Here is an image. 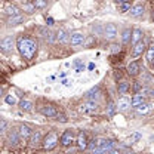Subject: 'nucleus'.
Segmentation results:
<instances>
[{"instance_id": "f257e3e1", "label": "nucleus", "mask_w": 154, "mask_h": 154, "mask_svg": "<svg viewBox=\"0 0 154 154\" xmlns=\"http://www.w3.org/2000/svg\"><path fill=\"white\" fill-rule=\"evenodd\" d=\"M17 48H18L21 57L25 59H33L36 52H37V43L36 40H33L28 36H19L17 40Z\"/></svg>"}, {"instance_id": "f03ea898", "label": "nucleus", "mask_w": 154, "mask_h": 154, "mask_svg": "<svg viewBox=\"0 0 154 154\" xmlns=\"http://www.w3.org/2000/svg\"><path fill=\"white\" fill-rule=\"evenodd\" d=\"M114 148V141L111 139H98L92 154H108Z\"/></svg>"}, {"instance_id": "7ed1b4c3", "label": "nucleus", "mask_w": 154, "mask_h": 154, "mask_svg": "<svg viewBox=\"0 0 154 154\" xmlns=\"http://www.w3.org/2000/svg\"><path fill=\"white\" fill-rule=\"evenodd\" d=\"M58 142H59V138H58L57 132H49L43 138V147H45V150H54L58 145Z\"/></svg>"}, {"instance_id": "20e7f679", "label": "nucleus", "mask_w": 154, "mask_h": 154, "mask_svg": "<svg viewBox=\"0 0 154 154\" xmlns=\"http://www.w3.org/2000/svg\"><path fill=\"white\" fill-rule=\"evenodd\" d=\"M33 134V131H31V128L30 126H27V125H21L18 129V136H19V142H22V144H27L28 142V139H30V136Z\"/></svg>"}, {"instance_id": "39448f33", "label": "nucleus", "mask_w": 154, "mask_h": 154, "mask_svg": "<svg viewBox=\"0 0 154 154\" xmlns=\"http://www.w3.org/2000/svg\"><path fill=\"white\" fill-rule=\"evenodd\" d=\"M80 113H83V114H95L96 111H98V105L95 104V101H88V102H85V104H82L80 105Z\"/></svg>"}, {"instance_id": "423d86ee", "label": "nucleus", "mask_w": 154, "mask_h": 154, "mask_svg": "<svg viewBox=\"0 0 154 154\" xmlns=\"http://www.w3.org/2000/svg\"><path fill=\"white\" fill-rule=\"evenodd\" d=\"M74 139H76V136H74V131H71V129H67L64 134L61 135V138H59V142H61V145H64V147H68V145H71V144L74 142Z\"/></svg>"}, {"instance_id": "0eeeda50", "label": "nucleus", "mask_w": 154, "mask_h": 154, "mask_svg": "<svg viewBox=\"0 0 154 154\" xmlns=\"http://www.w3.org/2000/svg\"><path fill=\"white\" fill-rule=\"evenodd\" d=\"M38 111L45 116V117H54V119L59 114V110H58L57 107H55V105H49V104H48V105H42V107L38 108Z\"/></svg>"}, {"instance_id": "6e6552de", "label": "nucleus", "mask_w": 154, "mask_h": 154, "mask_svg": "<svg viewBox=\"0 0 154 154\" xmlns=\"http://www.w3.org/2000/svg\"><path fill=\"white\" fill-rule=\"evenodd\" d=\"M0 49L6 54H9L12 49H14V37L12 36H6L5 38H2L0 42Z\"/></svg>"}, {"instance_id": "1a4fd4ad", "label": "nucleus", "mask_w": 154, "mask_h": 154, "mask_svg": "<svg viewBox=\"0 0 154 154\" xmlns=\"http://www.w3.org/2000/svg\"><path fill=\"white\" fill-rule=\"evenodd\" d=\"M68 42L71 43V46H79V45H83L85 43V34L80 33V31H74L70 34Z\"/></svg>"}, {"instance_id": "9d476101", "label": "nucleus", "mask_w": 154, "mask_h": 154, "mask_svg": "<svg viewBox=\"0 0 154 154\" xmlns=\"http://www.w3.org/2000/svg\"><path fill=\"white\" fill-rule=\"evenodd\" d=\"M104 36L108 40H114L117 37V27H116V24H107L104 27Z\"/></svg>"}, {"instance_id": "9b49d317", "label": "nucleus", "mask_w": 154, "mask_h": 154, "mask_svg": "<svg viewBox=\"0 0 154 154\" xmlns=\"http://www.w3.org/2000/svg\"><path fill=\"white\" fill-rule=\"evenodd\" d=\"M145 51H147V45H145V42H144V40H141V42H138L136 45H134V49H132V57H134V58L141 57Z\"/></svg>"}, {"instance_id": "f8f14e48", "label": "nucleus", "mask_w": 154, "mask_h": 154, "mask_svg": "<svg viewBox=\"0 0 154 154\" xmlns=\"http://www.w3.org/2000/svg\"><path fill=\"white\" fill-rule=\"evenodd\" d=\"M88 144H89L88 135L85 134L83 131H80L79 135H77V147H79L80 150H86V148H88Z\"/></svg>"}, {"instance_id": "ddd939ff", "label": "nucleus", "mask_w": 154, "mask_h": 154, "mask_svg": "<svg viewBox=\"0 0 154 154\" xmlns=\"http://www.w3.org/2000/svg\"><path fill=\"white\" fill-rule=\"evenodd\" d=\"M139 71H141V65H139L138 61H132V62L128 65V74H129V76H132V77L138 76Z\"/></svg>"}, {"instance_id": "4468645a", "label": "nucleus", "mask_w": 154, "mask_h": 154, "mask_svg": "<svg viewBox=\"0 0 154 154\" xmlns=\"http://www.w3.org/2000/svg\"><path fill=\"white\" fill-rule=\"evenodd\" d=\"M28 142H30V147H37L38 144L42 142V132L40 131H36V132H33L31 136H30V139H28Z\"/></svg>"}, {"instance_id": "2eb2a0df", "label": "nucleus", "mask_w": 154, "mask_h": 154, "mask_svg": "<svg viewBox=\"0 0 154 154\" xmlns=\"http://www.w3.org/2000/svg\"><path fill=\"white\" fill-rule=\"evenodd\" d=\"M142 36H144V34H142V30H141V28H134V30H132V34H131V42H129V43H132V46H134L138 42L142 40Z\"/></svg>"}, {"instance_id": "dca6fc26", "label": "nucleus", "mask_w": 154, "mask_h": 154, "mask_svg": "<svg viewBox=\"0 0 154 154\" xmlns=\"http://www.w3.org/2000/svg\"><path fill=\"white\" fill-rule=\"evenodd\" d=\"M129 14H131V17H134V18L142 17V14H144V6H142V5H135V6L131 8Z\"/></svg>"}, {"instance_id": "f3484780", "label": "nucleus", "mask_w": 154, "mask_h": 154, "mask_svg": "<svg viewBox=\"0 0 154 154\" xmlns=\"http://www.w3.org/2000/svg\"><path fill=\"white\" fill-rule=\"evenodd\" d=\"M145 102V96L141 95V94H135L134 98H132V101H131V105L135 107V108H138L139 105H142Z\"/></svg>"}, {"instance_id": "a211bd4d", "label": "nucleus", "mask_w": 154, "mask_h": 154, "mask_svg": "<svg viewBox=\"0 0 154 154\" xmlns=\"http://www.w3.org/2000/svg\"><path fill=\"white\" fill-rule=\"evenodd\" d=\"M129 89H131V83H129V82L122 80V82H119V83H117V91H119V94H120V95H125Z\"/></svg>"}, {"instance_id": "6ab92c4d", "label": "nucleus", "mask_w": 154, "mask_h": 154, "mask_svg": "<svg viewBox=\"0 0 154 154\" xmlns=\"http://www.w3.org/2000/svg\"><path fill=\"white\" fill-rule=\"evenodd\" d=\"M129 107H131V99L126 98V96H123V98L119 101V104L116 105V108L120 110V111H125V110H128Z\"/></svg>"}, {"instance_id": "aec40b11", "label": "nucleus", "mask_w": 154, "mask_h": 154, "mask_svg": "<svg viewBox=\"0 0 154 154\" xmlns=\"http://www.w3.org/2000/svg\"><path fill=\"white\" fill-rule=\"evenodd\" d=\"M68 38H70V36L67 34L65 30H59V31L57 33V40L59 42V43H62V45L68 43Z\"/></svg>"}, {"instance_id": "412c9836", "label": "nucleus", "mask_w": 154, "mask_h": 154, "mask_svg": "<svg viewBox=\"0 0 154 154\" xmlns=\"http://www.w3.org/2000/svg\"><path fill=\"white\" fill-rule=\"evenodd\" d=\"M9 142H11L12 145H18L19 136H18V131H17V129H12V131L9 132Z\"/></svg>"}, {"instance_id": "4be33fe9", "label": "nucleus", "mask_w": 154, "mask_h": 154, "mask_svg": "<svg viewBox=\"0 0 154 154\" xmlns=\"http://www.w3.org/2000/svg\"><path fill=\"white\" fill-rule=\"evenodd\" d=\"M131 34H132V30L131 28H125L123 33H122V43L123 45H128L131 42Z\"/></svg>"}, {"instance_id": "5701e85b", "label": "nucleus", "mask_w": 154, "mask_h": 154, "mask_svg": "<svg viewBox=\"0 0 154 154\" xmlns=\"http://www.w3.org/2000/svg\"><path fill=\"white\" fill-rule=\"evenodd\" d=\"M8 22H9L11 25H18V24H21V22H24V15L19 14V15H15V17H11Z\"/></svg>"}, {"instance_id": "b1692460", "label": "nucleus", "mask_w": 154, "mask_h": 154, "mask_svg": "<svg viewBox=\"0 0 154 154\" xmlns=\"http://www.w3.org/2000/svg\"><path fill=\"white\" fill-rule=\"evenodd\" d=\"M117 6L120 8V11H122L123 14H125V12H129L131 8H132L131 2H117Z\"/></svg>"}, {"instance_id": "393cba45", "label": "nucleus", "mask_w": 154, "mask_h": 154, "mask_svg": "<svg viewBox=\"0 0 154 154\" xmlns=\"http://www.w3.org/2000/svg\"><path fill=\"white\" fill-rule=\"evenodd\" d=\"M19 107H21V110H24V111H31L33 104H31L30 101H27V99H22V101H19Z\"/></svg>"}, {"instance_id": "a878e982", "label": "nucleus", "mask_w": 154, "mask_h": 154, "mask_svg": "<svg viewBox=\"0 0 154 154\" xmlns=\"http://www.w3.org/2000/svg\"><path fill=\"white\" fill-rule=\"evenodd\" d=\"M98 95H99V88L96 86V88H94V89H91L88 94H86V98L89 99V101H92V99H95V98H98Z\"/></svg>"}, {"instance_id": "bb28decb", "label": "nucleus", "mask_w": 154, "mask_h": 154, "mask_svg": "<svg viewBox=\"0 0 154 154\" xmlns=\"http://www.w3.org/2000/svg\"><path fill=\"white\" fill-rule=\"evenodd\" d=\"M154 58V48H153V45H150V46H147V61H148V64L151 65L153 64V59Z\"/></svg>"}, {"instance_id": "cd10ccee", "label": "nucleus", "mask_w": 154, "mask_h": 154, "mask_svg": "<svg viewBox=\"0 0 154 154\" xmlns=\"http://www.w3.org/2000/svg\"><path fill=\"white\" fill-rule=\"evenodd\" d=\"M6 12L11 15V17H15V15H19L21 12H19V9L15 6V5H9L8 8H6Z\"/></svg>"}, {"instance_id": "c85d7f7f", "label": "nucleus", "mask_w": 154, "mask_h": 154, "mask_svg": "<svg viewBox=\"0 0 154 154\" xmlns=\"http://www.w3.org/2000/svg\"><path fill=\"white\" fill-rule=\"evenodd\" d=\"M31 5L34 9H43L48 6V2L46 0H34V2H31Z\"/></svg>"}, {"instance_id": "c756f323", "label": "nucleus", "mask_w": 154, "mask_h": 154, "mask_svg": "<svg viewBox=\"0 0 154 154\" xmlns=\"http://www.w3.org/2000/svg\"><path fill=\"white\" fill-rule=\"evenodd\" d=\"M116 111H117V108H116V104L113 101H110L108 102V105H107V114L110 116V117H113L116 114Z\"/></svg>"}, {"instance_id": "7c9ffc66", "label": "nucleus", "mask_w": 154, "mask_h": 154, "mask_svg": "<svg viewBox=\"0 0 154 154\" xmlns=\"http://www.w3.org/2000/svg\"><path fill=\"white\" fill-rule=\"evenodd\" d=\"M42 34H43V37L46 38V40H49V42H54V33H52L51 30L42 28Z\"/></svg>"}, {"instance_id": "2f4dec72", "label": "nucleus", "mask_w": 154, "mask_h": 154, "mask_svg": "<svg viewBox=\"0 0 154 154\" xmlns=\"http://www.w3.org/2000/svg\"><path fill=\"white\" fill-rule=\"evenodd\" d=\"M22 9H24L27 14H33V12H34V8H33L31 3H24V5H22Z\"/></svg>"}, {"instance_id": "473e14b6", "label": "nucleus", "mask_w": 154, "mask_h": 154, "mask_svg": "<svg viewBox=\"0 0 154 154\" xmlns=\"http://www.w3.org/2000/svg\"><path fill=\"white\" fill-rule=\"evenodd\" d=\"M138 110H139V113H147V111H150V110H151V107H150L148 104H145V102H144L142 105H139V107H138Z\"/></svg>"}, {"instance_id": "72a5a7b5", "label": "nucleus", "mask_w": 154, "mask_h": 154, "mask_svg": "<svg viewBox=\"0 0 154 154\" xmlns=\"http://www.w3.org/2000/svg\"><path fill=\"white\" fill-rule=\"evenodd\" d=\"M8 129V122L6 120H3V119H0V135L5 134V131Z\"/></svg>"}, {"instance_id": "f704fd0d", "label": "nucleus", "mask_w": 154, "mask_h": 154, "mask_svg": "<svg viewBox=\"0 0 154 154\" xmlns=\"http://www.w3.org/2000/svg\"><path fill=\"white\" fill-rule=\"evenodd\" d=\"M134 91H135V94H139V91H141V85H139V82H135Z\"/></svg>"}, {"instance_id": "c9c22d12", "label": "nucleus", "mask_w": 154, "mask_h": 154, "mask_svg": "<svg viewBox=\"0 0 154 154\" xmlns=\"http://www.w3.org/2000/svg\"><path fill=\"white\" fill-rule=\"evenodd\" d=\"M6 102H8V104H12V105H14V104L17 102V99H15L14 96H8V98H6Z\"/></svg>"}, {"instance_id": "e433bc0d", "label": "nucleus", "mask_w": 154, "mask_h": 154, "mask_svg": "<svg viewBox=\"0 0 154 154\" xmlns=\"http://www.w3.org/2000/svg\"><path fill=\"white\" fill-rule=\"evenodd\" d=\"M108 154H120V151H119V150H114V148H113V150H111V151H110Z\"/></svg>"}, {"instance_id": "4c0bfd02", "label": "nucleus", "mask_w": 154, "mask_h": 154, "mask_svg": "<svg viewBox=\"0 0 154 154\" xmlns=\"http://www.w3.org/2000/svg\"><path fill=\"white\" fill-rule=\"evenodd\" d=\"M3 95V89H2V88H0V96Z\"/></svg>"}]
</instances>
